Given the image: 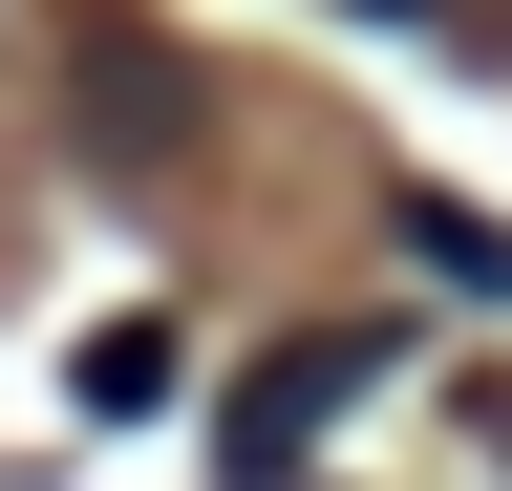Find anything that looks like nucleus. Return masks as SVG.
Segmentation results:
<instances>
[{
    "instance_id": "obj_1",
    "label": "nucleus",
    "mask_w": 512,
    "mask_h": 491,
    "mask_svg": "<svg viewBox=\"0 0 512 491\" xmlns=\"http://www.w3.org/2000/svg\"><path fill=\"white\" fill-rule=\"evenodd\" d=\"M363 385H384V321H320V342H278V363L235 385V427H214V449H235V491H278V470H299V449H320Z\"/></svg>"
},
{
    "instance_id": "obj_2",
    "label": "nucleus",
    "mask_w": 512,
    "mask_h": 491,
    "mask_svg": "<svg viewBox=\"0 0 512 491\" xmlns=\"http://www.w3.org/2000/svg\"><path fill=\"white\" fill-rule=\"evenodd\" d=\"M64 406H86V427H128V406H171V321H107L86 363H64Z\"/></svg>"
}]
</instances>
